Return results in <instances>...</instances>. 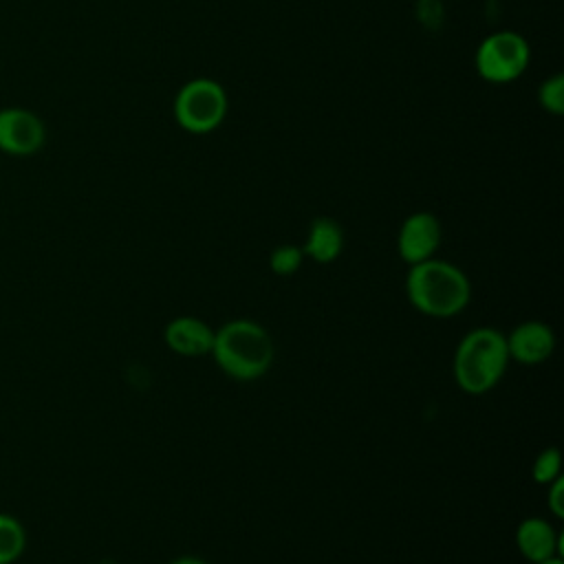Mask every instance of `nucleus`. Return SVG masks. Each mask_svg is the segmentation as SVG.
I'll list each match as a JSON object with an SVG mask.
<instances>
[{
	"instance_id": "1",
	"label": "nucleus",
	"mask_w": 564,
	"mask_h": 564,
	"mask_svg": "<svg viewBox=\"0 0 564 564\" xmlns=\"http://www.w3.org/2000/svg\"><path fill=\"white\" fill-rule=\"evenodd\" d=\"M405 297L421 315L447 319L467 308L471 284L460 267L434 256L410 267L405 275Z\"/></svg>"
},
{
	"instance_id": "2",
	"label": "nucleus",
	"mask_w": 564,
	"mask_h": 564,
	"mask_svg": "<svg viewBox=\"0 0 564 564\" xmlns=\"http://www.w3.org/2000/svg\"><path fill=\"white\" fill-rule=\"evenodd\" d=\"M209 355L229 379L256 381L269 372L275 348L269 330L262 324L238 317L214 328Z\"/></svg>"
},
{
	"instance_id": "3",
	"label": "nucleus",
	"mask_w": 564,
	"mask_h": 564,
	"mask_svg": "<svg viewBox=\"0 0 564 564\" xmlns=\"http://www.w3.org/2000/svg\"><path fill=\"white\" fill-rule=\"evenodd\" d=\"M509 364L505 333L494 326H478L456 344L452 377L463 392L485 394L500 383Z\"/></svg>"
},
{
	"instance_id": "4",
	"label": "nucleus",
	"mask_w": 564,
	"mask_h": 564,
	"mask_svg": "<svg viewBox=\"0 0 564 564\" xmlns=\"http://www.w3.org/2000/svg\"><path fill=\"white\" fill-rule=\"evenodd\" d=\"M227 115L225 88L207 77L187 82L174 99V117L181 128L194 134H205L223 123Z\"/></svg>"
},
{
	"instance_id": "5",
	"label": "nucleus",
	"mask_w": 564,
	"mask_h": 564,
	"mask_svg": "<svg viewBox=\"0 0 564 564\" xmlns=\"http://www.w3.org/2000/svg\"><path fill=\"white\" fill-rule=\"evenodd\" d=\"M531 59L527 40L516 31H498L485 37L476 51V70L482 79L507 84L518 79Z\"/></svg>"
},
{
	"instance_id": "6",
	"label": "nucleus",
	"mask_w": 564,
	"mask_h": 564,
	"mask_svg": "<svg viewBox=\"0 0 564 564\" xmlns=\"http://www.w3.org/2000/svg\"><path fill=\"white\" fill-rule=\"evenodd\" d=\"M46 143V126L40 115L22 106L0 108V152L9 156L37 154Z\"/></svg>"
},
{
	"instance_id": "7",
	"label": "nucleus",
	"mask_w": 564,
	"mask_h": 564,
	"mask_svg": "<svg viewBox=\"0 0 564 564\" xmlns=\"http://www.w3.org/2000/svg\"><path fill=\"white\" fill-rule=\"evenodd\" d=\"M441 238V220L430 212H414L399 227L397 253L405 264H419L436 256Z\"/></svg>"
},
{
	"instance_id": "8",
	"label": "nucleus",
	"mask_w": 564,
	"mask_h": 564,
	"mask_svg": "<svg viewBox=\"0 0 564 564\" xmlns=\"http://www.w3.org/2000/svg\"><path fill=\"white\" fill-rule=\"evenodd\" d=\"M509 359L520 366H540L555 350V333L546 322L527 319L516 324L507 335Z\"/></svg>"
},
{
	"instance_id": "9",
	"label": "nucleus",
	"mask_w": 564,
	"mask_h": 564,
	"mask_svg": "<svg viewBox=\"0 0 564 564\" xmlns=\"http://www.w3.org/2000/svg\"><path fill=\"white\" fill-rule=\"evenodd\" d=\"M516 549L527 562L540 564L553 557H562V535L549 520L531 516L516 527Z\"/></svg>"
},
{
	"instance_id": "10",
	"label": "nucleus",
	"mask_w": 564,
	"mask_h": 564,
	"mask_svg": "<svg viewBox=\"0 0 564 564\" xmlns=\"http://www.w3.org/2000/svg\"><path fill=\"white\" fill-rule=\"evenodd\" d=\"M165 346L181 357L209 355L214 344V328L194 315H178L165 324Z\"/></svg>"
},
{
	"instance_id": "11",
	"label": "nucleus",
	"mask_w": 564,
	"mask_h": 564,
	"mask_svg": "<svg viewBox=\"0 0 564 564\" xmlns=\"http://www.w3.org/2000/svg\"><path fill=\"white\" fill-rule=\"evenodd\" d=\"M341 249H344V231L339 223L326 216L315 218L302 245L304 258H311L317 264H330L339 258Z\"/></svg>"
},
{
	"instance_id": "12",
	"label": "nucleus",
	"mask_w": 564,
	"mask_h": 564,
	"mask_svg": "<svg viewBox=\"0 0 564 564\" xmlns=\"http://www.w3.org/2000/svg\"><path fill=\"white\" fill-rule=\"evenodd\" d=\"M26 549V529L11 516L0 511V564H13Z\"/></svg>"
},
{
	"instance_id": "13",
	"label": "nucleus",
	"mask_w": 564,
	"mask_h": 564,
	"mask_svg": "<svg viewBox=\"0 0 564 564\" xmlns=\"http://www.w3.org/2000/svg\"><path fill=\"white\" fill-rule=\"evenodd\" d=\"M560 476H562V454H560V449H557L555 445L544 447V449L535 456V460H533V465H531V478H533L538 485L546 487L549 482H553V480L560 478Z\"/></svg>"
},
{
	"instance_id": "14",
	"label": "nucleus",
	"mask_w": 564,
	"mask_h": 564,
	"mask_svg": "<svg viewBox=\"0 0 564 564\" xmlns=\"http://www.w3.org/2000/svg\"><path fill=\"white\" fill-rule=\"evenodd\" d=\"M304 262V251L297 245H278L269 256V269L280 275L289 278L293 275Z\"/></svg>"
},
{
	"instance_id": "15",
	"label": "nucleus",
	"mask_w": 564,
	"mask_h": 564,
	"mask_svg": "<svg viewBox=\"0 0 564 564\" xmlns=\"http://www.w3.org/2000/svg\"><path fill=\"white\" fill-rule=\"evenodd\" d=\"M538 99L546 112L562 115L564 112V77L557 73V75L544 79L538 90Z\"/></svg>"
},
{
	"instance_id": "16",
	"label": "nucleus",
	"mask_w": 564,
	"mask_h": 564,
	"mask_svg": "<svg viewBox=\"0 0 564 564\" xmlns=\"http://www.w3.org/2000/svg\"><path fill=\"white\" fill-rule=\"evenodd\" d=\"M546 507L553 518H564V476L555 478L546 485Z\"/></svg>"
},
{
	"instance_id": "17",
	"label": "nucleus",
	"mask_w": 564,
	"mask_h": 564,
	"mask_svg": "<svg viewBox=\"0 0 564 564\" xmlns=\"http://www.w3.org/2000/svg\"><path fill=\"white\" fill-rule=\"evenodd\" d=\"M167 564H209V562L203 560V557H198V555H178V557L170 560Z\"/></svg>"
},
{
	"instance_id": "18",
	"label": "nucleus",
	"mask_w": 564,
	"mask_h": 564,
	"mask_svg": "<svg viewBox=\"0 0 564 564\" xmlns=\"http://www.w3.org/2000/svg\"><path fill=\"white\" fill-rule=\"evenodd\" d=\"M540 564H564L562 557H553V560H546V562H540Z\"/></svg>"
}]
</instances>
